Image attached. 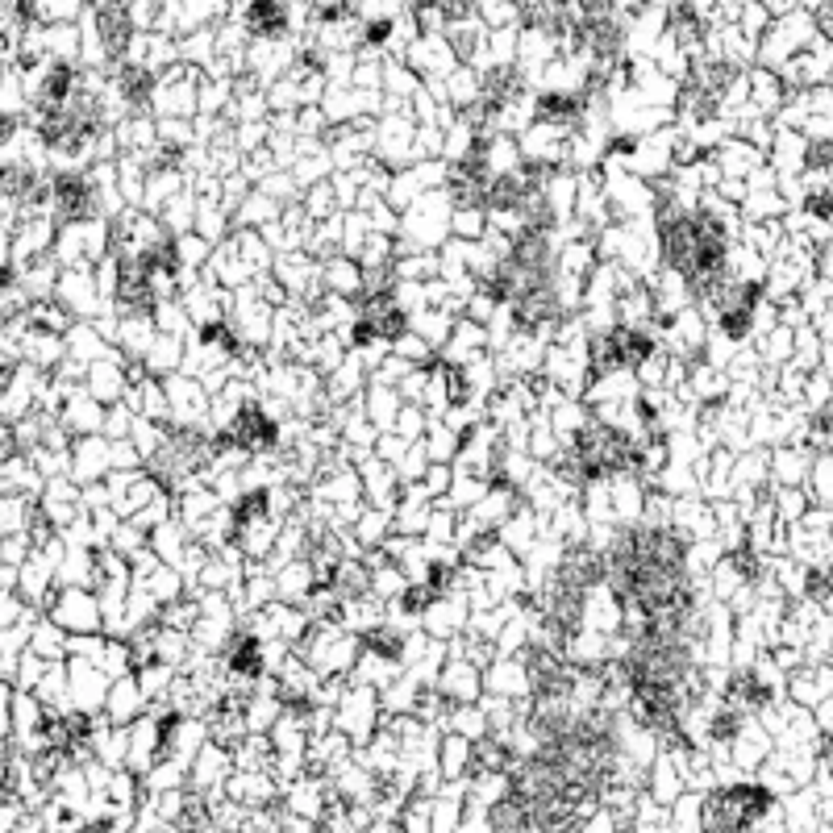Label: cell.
Returning a JSON list of instances; mask_svg holds the SVG:
<instances>
[{
    "instance_id": "8",
    "label": "cell",
    "mask_w": 833,
    "mask_h": 833,
    "mask_svg": "<svg viewBox=\"0 0 833 833\" xmlns=\"http://www.w3.org/2000/svg\"><path fill=\"white\" fill-rule=\"evenodd\" d=\"M230 667H234L238 675H259V671H263V659H259V642H250V638H246V642L238 646V654H234V663H230Z\"/></svg>"
},
{
    "instance_id": "6",
    "label": "cell",
    "mask_w": 833,
    "mask_h": 833,
    "mask_svg": "<svg viewBox=\"0 0 833 833\" xmlns=\"http://www.w3.org/2000/svg\"><path fill=\"white\" fill-rule=\"evenodd\" d=\"M275 438V429H271V421L259 413V409H246L238 421H234V429L225 434V442L230 446H242V450H255V446H267Z\"/></svg>"
},
{
    "instance_id": "4",
    "label": "cell",
    "mask_w": 833,
    "mask_h": 833,
    "mask_svg": "<svg viewBox=\"0 0 833 833\" xmlns=\"http://www.w3.org/2000/svg\"><path fill=\"white\" fill-rule=\"evenodd\" d=\"M771 804V796L763 788H734L713 800V821L717 825H750L759 821V813Z\"/></svg>"
},
{
    "instance_id": "3",
    "label": "cell",
    "mask_w": 833,
    "mask_h": 833,
    "mask_svg": "<svg viewBox=\"0 0 833 833\" xmlns=\"http://www.w3.org/2000/svg\"><path fill=\"white\" fill-rule=\"evenodd\" d=\"M629 463H634V446L621 434H613V429H588V434H579V471H584V479L625 471Z\"/></svg>"
},
{
    "instance_id": "7",
    "label": "cell",
    "mask_w": 833,
    "mask_h": 833,
    "mask_svg": "<svg viewBox=\"0 0 833 833\" xmlns=\"http://www.w3.org/2000/svg\"><path fill=\"white\" fill-rule=\"evenodd\" d=\"M246 25H250V34H280L284 30V5L280 0H250L246 5Z\"/></svg>"
},
{
    "instance_id": "2",
    "label": "cell",
    "mask_w": 833,
    "mask_h": 833,
    "mask_svg": "<svg viewBox=\"0 0 833 833\" xmlns=\"http://www.w3.org/2000/svg\"><path fill=\"white\" fill-rule=\"evenodd\" d=\"M667 263L696 292H713L725 275V234L709 213H679L663 225Z\"/></svg>"
},
{
    "instance_id": "5",
    "label": "cell",
    "mask_w": 833,
    "mask_h": 833,
    "mask_svg": "<svg viewBox=\"0 0 833 833\" xmlns=\"http://www.w3.org/2000/svg\"><path fill=\"white\" fill-rule=\"evenodd\" d=\"M50 205H55L59 217H71L80 221L92 213V188L84 175H59L55 184H50Z\"/></svg>"
},
{
    "instance_id": "1",
    "label": "cell",
    "mask_w": 833,
    "mask_h": 833,
    "mask_svg": "<svg viewBox=\"0 0 833 833\" xmlns=\"http://www.w3.org/2000/svg\"><path fill=\"white\" fill-rule=\"evenodd\" d=\"M613 588L625 604H634L642 617H671L688 609V575H684V546L663 529H629L617 538L609 563Z\"/></svg>"
}]
</instances>
